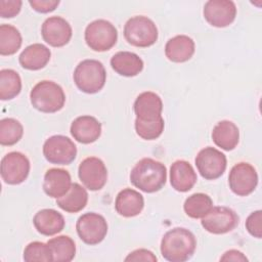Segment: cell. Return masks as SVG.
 <instances>
[{"mask_svg":"<svg viewBox=\"0 0 262 262\" xmlns=\"http://www.w3.org/2000/svg\"><path fill=\"white\" fill-rule=\"evenodd\" d=\"M88 202V192L79 183H72L69 191L56 199V205L68 213H78L82 211Z\"/></svg>","mask_w":262,"mask_h":262,"instance_id":"484cf974","label":"cell"},{"mask_svg":"<svg viewBox=\"0 0 262 262\" xmlns=\"http://www.w3.org/2000/svg\"><path fill=\"white\" fill-rule=\"evenodd\" d=\"M133 110L137 119L142 121H152L162 116L163 101L157 93L145 91L136 97Z\"/></svg>","mask_w":262,"mask_h":262,"instance_id":"e0dca14e","label":"cell"},{"mask_svg":"<svg viewBox=\"0 0 262 262\" xmlns=\"http://www.w3.org/2000/svg\"><path fill=\"white\" fill-rule=\"evenodd\" d=\"M73 78L79 90L87 94H94L103 88L106 72L99 60L84 59L76 67Z\"/></svg>","mask_w":262,"mask_h":262,"instance_id":"277c9868","label":"cell"},{"mask_svg":"<svg viewBox=\"0 0 262 262\" xmlns=\"http://www.w3.org/2000/svg\"><path fill=\"white\" fill-rule=\"evenodd\" d=\"M32 105L42 113H56L60 111L66 102L63 89L55 82L43 80L38 82L30 92Z\"/></svg>","mask_w":262,"mask_h":262,"instance_id":"3957f363","label":"cell"},{"mask_svg":"<svg viewBox=\"0 0 262 262\" xmlns=\"http://www.w3.org/2000/svg\"><path fill=\"white\" fill-rule=\"evenodd\" d=\"M24 134V127L13 118H4L0 121V143L10 146L17 143Z\"/></svg>","mask_w":262,"mask_h":262,"instance_id":"4dcf8cb0","label":"cell"},{"mask_svg":"<svg viewBox=\"0 0 262 262\" xmlns=\"http://www.w3.org/2000/svg\"><path fill=\"white\" fill-rule=\"evenodd\" d=\"M78 175L86 188L96 191L105 185L107 180V169L99 158L88 157L80 163Z\"/></svg>","mask_w":262,"mask_h":262,"instance_id":"4fadbf2b","label":"cell"},{"mask_svg":"<svg viewBox=\"0 0 262 262\" xmlns=\"http://www.w3.org/2000/svg\"><path fill=\"white\" fill-rule=\"evenodd\" d=\"M51 52L48 47L41 43H34L27 46L19 54V64L29 71L43 69L50 60Z\"/></svg>","mask_w":262,"mask_h":262,"instance_id":"603a6c76","label":"cell"},{"mask_svg":"<svg viewBox=\"0 0 262 262\" xmlns=\"http://www.w3.org/2000/svg\"><path fill=\"white\" fill-rule=\"evenodd\" d=\"M24 260L26 262H50L53 261L51 249L48 244L42 242H32L24 250Z\"/></svg>","mask_w":262,"mask_h":262,"instance_id":"d6a6232c","label":"cell"},{"mask_svg":"<svg viewBox=\"0 0 262 262\" xmlns=\"http://www.w3.org/2000/svg\"><path fill=\"white\" fill-rule=\"evenodd\" d=\"M21 90V79L17 72L11 69L0 71V99L10 100L17 96Z\"/></svg>","mask_w":262,"mask_h":262,"instance_id":"f546056e","label":"cell"},{"mask_svg":"<svg viewBox=\"0 0 262 262\" xmlns=\"http://www.w3.org/2000/svg\"><path fill=\"white\" fill-rule=\"evenodd\" d=\"M23 38L19 31L9 24L0 26V54L12 55L20 48Z\"/></svg>","mask_w":262,"mask_h":262,"instance_id":"f1b7e54d","label":"cell"},{"mask_svg":"<svg viewBox=\"0 0 262 262\" xmlns=\"http://www.w3.org/2000/svg\"><path fill=\"white\" fill-rule=\"evenodd\" d=\"M51 249L54 262H70L75 258L76 245L72 237L58 235L47 242Z\"/></svg>","mask_w":262,"mask_h":262,"instance_id":"4316f807","label":"cell"},{"mask_svg":"<svg viewBox=\"0 0 262 262\" xmlns=\"http://www.w3.org/2000/svg\"><path fill=\"white\" fill-rule=\"evenodd\" d=\"M72 186L70 173L61 168H51L46 171L43 179L44 192L53 199L64 195Z\"/></svg>","mask_w":262,"mask_h":262,"instance_id":"ac0fdd59","label":"cell"},{"mask_svg":"<svg viewBox=\"0 0 262 262\" xmlns=\"http://www.w3.org/2000/svg\"><path fill=\"white\" fill-rule=\"evenodd\" d=\"M203 14L211 26L225 28L235 19L236 6L230 0H210L205 3Z\"/></svg>","mask_w":262,"mask_h":262,"instance_id":"5bb4252c","label":"cell"},{"mask_svg":"<svg viewBox=\"0 0 262 262\" xmlns=\"http://www.w3.org/2000/svg\"><path fill=\"white\" fill-rule=\"evenodd\" d=\"M196 239L194 234L183 227L168 230L161 241V254L170 262H185L195 251Z\"/></svg>","mask_w":262,"mask_h":262,"instance_id":"6da1fadb","label":"cell"},{"mask_svg":"<svg viewBox=\"0 0 262 262\" xmlns=\"http://www.w3.org/2000/svg\"><path fill=\"white\" fill-rule=\"evenodd\" d=\"M166 180V166L151 158L141 159L130 172L131 183L146 193H152L162 189Z\"/></svg>","mask_w":262,"mask_h":262,"instance_id":"7a4b0ae2","label":"cell"},{"mask_svg":"<svg viewBox=\"0 0 262 262\" xmlns=\"http://www.w3.org/2000/svg\"><path fill=\"white\" fill-rule=\"evenodd\" d=\"M212 208V199L203 192H196L189 195L183 204L185 214L193 219H202L211 211Z\"/></svg>","mask_w":262,"mask_h":262,"instance_id":"83f0119b","label":"cell"},{"mask_svg":"<svg viewBox=\"0 0 262 262\" xmlns=\"http://www.w3.org/2000/svg\"><path fill=\"white\" fill-rule=\"evenodd\" d=\"M125 261H150L156 262L158 261L157 256L149 250L146 249H137L133 252L129 253L128 256L125 258Z\"/></svg>","mask_w":262,"mask_h":262,"instance_id":"8d00e7d4","label":"cell"},{"mask_svg":"<svg viewBox=\"0 0 262 262\" xmlns=\"http://www.w3.org/2000/svg\"><path fill=\"white\" fill-rule=\"evenodd\" d=\"M228 184L231 191L238 196L251 194L258 184L256 169L246 162L235 164L229 172Z\"/></svg>","mask_w":262,"mask_h":262,"instance_id":"8fae6325","label":"cell"},{"mask_svg":"<svg viewBox=\"0 0 262 262\" xmlns=\"http://www.w3.org/2000/svg\"><path fill=\"white\" fill-rule=\"evenodd\" d=\"M30 168V161L24 154L11 151L1 160V177L7 184H20L28 178Z\"/></svg>","mask_w":262,"mask_h":262,"instance_id":"7c38bea8","label":"cell"},{"mask_svg":"<svg viewBox=\"0 0 262 262\" xmlns=\"http://www.w3.org/2000/svg\"><path fill=\"white\" fill-rule=\"evenodd\" d=\"M220 261H234V262H247L248 258L238 250H228L226 251L222 257L220 258Z\"/></svg>","mask_w":262,"mask_h":262,"instance_id":"74e56055","label":"cell"},{"mask_svg":"<svg viewBox=\"0 0 262 262\" xmlns=\"http://www.w3.org/2000/svg\"><path fill=\"white\" fill-rule=\"evenodd\" d=\"M23 2L20 0H1L0 16L2 18H10L17 15L21 9Z\"/></svg>","mask_w":262,"mask_h":262,"instance_id":"e575fe53","label":"cell"},{"mask_svg":"<svg viewBox=\"0 0 262 262\" xmlns=\"http://www.w3.org/2000/svg\"><path fill=\"white\" fill-rule=\"evenodd\" d=\"M239 222L237 214L230 208L224 206L213 207L211 211L202 218L201 224L205 230L213 234H224L233 230Z\"/></svg>","mask_w":262,"mask_h":262,"instance_id":"30bf717a","label":"cell"},{"mask_svg":"<svg viewBox=\"0 0 262 262\" xmlns=\"http://www.w3.org/2000/svg\"><path fill=\"white\" fill-rule=\"evenodd\" d=\"M134 127L139 137L144 140H154L162 135L165 127V122L162 116L152 121H142L136 118Z\"/></svg>","mask_w":262,"mask_h":262,"instance_id":"1f68e13d","label":"cell"},{"mask_svg":"<svg viewBox=\"0 0 262 262\" xmlns=\"http://www.w3.org/2000/svg\"><path fill=\"white\" fill-rule=\"evenodd\" d=\"M33 224L39 233L51 236L64 228L66 221L63 216L56 210L42 209L35 214Z\"/></svg>","mask_w":262,"mask_h":262,"instance_id":"7402d4cb","label":"cell"},{"mask_svg":"<svg viewBox=\"0 0 262 262\" xmlns=\"http://www.w3.org/2000/svg\"><path fill=\"white\" fill-rule=\"evenodd\" d=\"M43 155L51 164L69 165L76 159L77 146L67 136L53 135L44 142Z\"/></svg>","mask_w":262,"mask_h":262,"instance_id":"ba28073f","label":"cell"},{"mask_svg":"<svg viewBox=\"0 0 262 262\" xmlns=\"http://www.w3.org/2000/svg\"><path fill=\"white\" fill-rule=\"evenodd\" d=\"M262 211L257 210L252 212L247 220H246V229L247 231L254 237L256 238H261L262 237Z\"/></svg>","mask_w":262,"mask_h":262,"instance_id":"836d02e7","label":"cell"},{"mask_svg":"<svg viewBox=\"0 0 262 262\" xmlns=\"http://www.w3.org/2000/svg\"><path fill=\"white\" fill-rule=\"evenodd\" d=\"M85 42L87 46L97 52L110 50L118 40L116 27L106 19H96L85 29Z\"/></svg>","mask_w":262,"mask_h":262,"instance_id":"8992f818","label":"cell"},{"mask_svg":"<svg viewBox=\"0 0 262 262\" xmlns=\"http://www.w3.org/2000/svg\"><path fill=\"white\" fill-rule=\"evenodd\" d=\"M144 207V199L141 193L132 188L122 189L116 196L115 208L123 217H134L141 213Z\"/></svg>","mask_w":262,"mask_h":262,"instance_id":"ffe728a7","label":"cell"},{"mask_svg":"<svg viewBox=\"0 0 262 262\" xmlns=\"http://www.w3.org/2000/svg\"><path fill=\"white\" fill-rule=\"evenodd\" d=\"M29 4L31 7L40 13H48L53 10L59 5L58 0H30Z\"/></svg>","mask_w":262,"mask_h":262,"instance_id":"d590c367","label":"cell"},{"mask_svg":"<svg viewBox=\"0 0 262 262\" xmlns=\"http://www.w3.org/2000/svg\"><path fill=\"white\" fill-rule=\"evenodd\" d=\"M79 237L87 245L94 246L101 243L107 233L105 218L94 212H88L80 216L76 223Z\"/></svg>","mask_w":262,"mask_h":262,"instance_id":"52a82bcc","label":"cell"},{"mask_svg":"<svg viewBox=\"0 0 262 262\" xmlns=\"http://www.w3.org/2000/svg\"><path fill=\"white\" fill-rule=\"evenodd\" d=\"M212 140L223 150H232L239 141V130L237 126L228 120L218 122L212 130Z\"/></svg>","mask_w":262,"mask_h":262,"instance_id":"cb8c5ba5","label":"cell"},{"mask_svg":"<svg viewBox=\"0 0 262 262\" xmlns=\"http://www.w3.org/2000/svg\"><path fill=\"white\" fill-rule=\"evenodd\" d=\"M194 41L186 35H177L169 39L165 45L166 57L172 62H185L194 54Z\"/></svg>","mask_w":262,"mask_h":262,"instance_id":"44dd1931","label":"cell"},{"mask_svg":"<svg viewBox=\"0 0 262 262\" xmlns=\"http://www.w3.org/2000/svg\"><path fill=\"white\" fill-rule=\"evenodd\" d=\"M124 37L126 41L135 47H149L158 40V29L156 24L143 15L129 18L124 26Z\"/></svg>","mask_w":262,"mask_h":262,"instance_id":"5b68a950","label":"cell"},{"mask_svg":"<svg viewBox=\"0 0 262 262\" xmlns=\"http://www.w3.org/2000/svg\"><path fill=\"white\" fill-rule=\"evenodd\" d=\"M70 132L78 142L89 144L100 137L101 123L92 116H80L72 122Z\"/></svg>","mask_w":262,"mask_h":262,"instance_id":"2e32d148","label":"cell"},{"mask_svg":"<svg viewBox=\"0 0 262 262\" xmlns=\"http://www.w3.org/2000/svg\"><path fill=\"white\" fill-rule=\"evenodd\" d=\"M112 69L124 77L137 76L143 70V60L134 52L119 51L111 58Z\"/></svg>","mask_w":262,"mask_h":262,"instance_id":"d4e9b609","label":"cell"},{"mask_svg":"<svg viewBox=\"0 0 262 262\" xmlns=\"http://www.w3.org/2000/svg\"><path fill=\"white\" fill-rule=\"evenodd\" d=\"M43 40L52 47L67 45L73 35V30L68 20L61 16H50L44 20L41 28Z\"/></svg>","mask_w":262,"mask_h":262,"instance_id":"9a60e30c","label":"cell"},{"mask_svg":"<svg viewBox=\"0 0 262 262\" xmlns=\"http://www.w3.org/2000/svg\"><path fill=\"white\" fill-rule=\"evenodd\" d=\"M194 162L201 176L207 180H215L222 176L227 166L226 156L212 146L201 149Z\"/></svg>","mask_w":262,"mask_h":262,"instance_id":"9c48e42d","label":"cell"},{"mask_svg":"<svg viewBox=\"0 0 262 262\" xmlns=\"http://www.w3.org/2000/svg\"><path fill=\"white\" fill-rule=\"evenodd\" d=\"M196 180V173L187 161L177 160L171 165L170 183L175 190L186 192L194 186Z\"/></svg>","mask_w":262,"mask_h":262,"instance_id":"d6986e66","label":"cell"}]
</instances>
